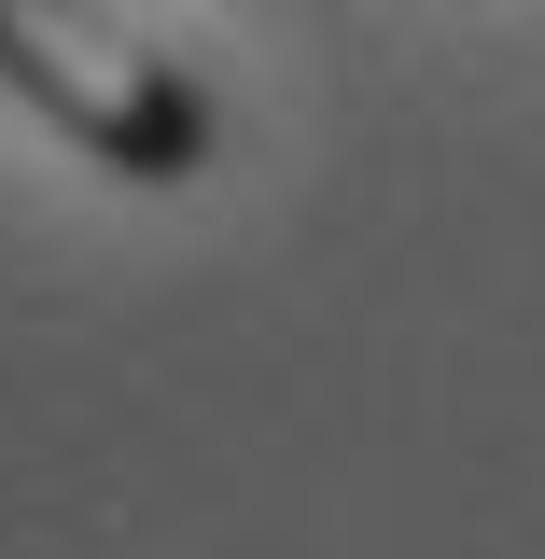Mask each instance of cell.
I'll list each match as a JSON object with an SVG mask.
<instances>
[{
  "mask_svg": "<svg viewBox=\"0 0 545 559\" xmlns=\"http://www.w3.org/2000/svg\"><path fill=\"white\" fill-rule=\"evenodd\" d=\"M0 98H28L112 182H197L224 154L210 84L182 57H154L112 0H0Z\"/></svg>",
  "mask_w": 545,
  "mask_h": 559,
  "instance_id": "1",
  "label": "cell"
}]
</instances>
